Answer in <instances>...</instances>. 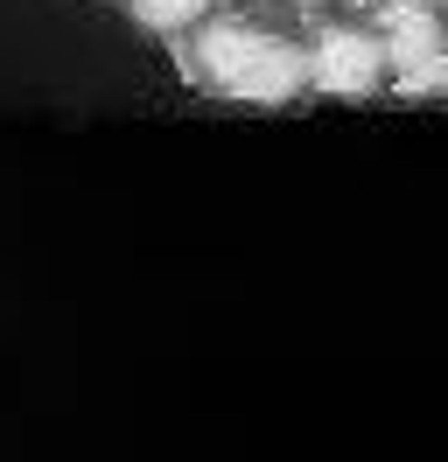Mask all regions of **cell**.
I'll return each mask as SVG.
<instances>
[{
  "mask_svg": "<svg viewBox=\"0 0 448 462\" xmlns=\"http://www.w3.org/2000/svg\"><path fill=\"white\" fill-rule=\"evenodd\" d=\"M182 50H190V63H196V85L224 91V98H238V106H287V98L308 85L302 50L274 29L238 22V14L203 22L196 42H182Z\"/></svg>",
  "mask_w": 448,
  "mask_h": 462,
  "instance_id": "obj_1",
  "label": "cell"
},
{
  "mask_svg": "<svg viewBox=\"0 0 448 462\" xmlns=\"http://www.w3.org/2000/svg\"><path fill=\"white\" fill-rule=\"evenodd\" d=\"M302 63H308V85L330 91V98H371L386 78V50L371 29H315Z\"/></svg>",
  "mask_w": 448,
  "mask_h": 462,
  "instance_id": "obj_2",
  "label": "cell"
},
{
  "mask_svg": "<svg viewBox=\"0 0 448 462\" xmlns=\"http://www.w3.org/2000/svg\"><path fill=\"white\" fill-rule=\"evenodd\" d=\"M434 42H448V35H442V14L427 0H378V50H386L392 70L427 57Z\"/></svg>",
  "mask_w": 448,
  "mask_h": 462,
  "instance_id": "obj_3",
  "label": "cell"
},
{
  "mask_svg": "<svg viewBox=\"0 0 448 462\" xmlns=\"http://www.w3.org/2000/svg\"><path fill=\"white\" fill-rule=\"evenodd\" d=\"M392 91H399V98H448V42H434V50L414 57V63H399V70H392Z\"/></svg>",
  "mask_w": 448,
  "mask_h": 462,
  "instance_id": "obj_4",
  "label": "cell"
},
{
  "mask_svg": "<svg viewBox=\"0 0 448 462\" xmlns=\"http://www.w3.org/2000/svg\"><path fill=\"white\" fill-rule=\"evenodd\" d=\"M203 14H210V0H134V22L154 29V35H182Z\"/></svg>",
  "mask_w": 448,
  "mask_h": 462,
  "instance_id": "obj_5",
  "label": "cell"
},
{
  "mask_svg": "<svg viewBox=\"0 0 448 462\" xmlns=\"http://www.w3.org/2000/svg\"><path fill=\"white\" fill-rule=\"evenodd\" d=\"M294 7H315V0H294Z\"/></svg>",
  "mask_w": 448,
  "mask_h": 462,
  "instance_id": "obj_6",
  "label": "cell"
}]
</instances>
